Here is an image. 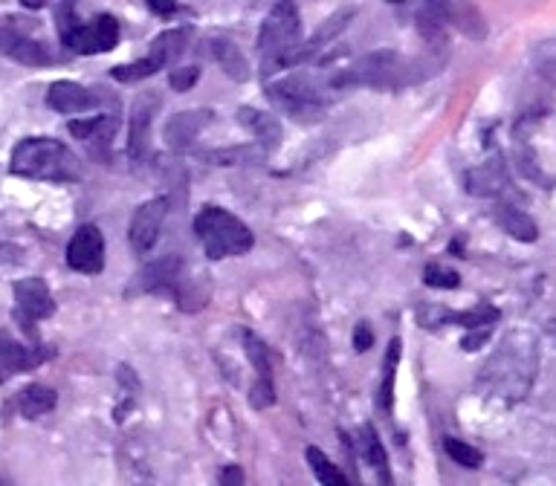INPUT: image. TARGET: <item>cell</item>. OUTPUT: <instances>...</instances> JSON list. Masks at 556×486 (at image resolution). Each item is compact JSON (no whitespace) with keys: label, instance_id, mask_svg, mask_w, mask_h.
<instances>
[{"label":"cell","instance_id":"d6986e66","mask_svg":"<svg viewBox=\"0 0 556 486\" xmlns=\"http://www.w3.org/2000/svg\"><path fill=\"white\" fill-rule=\"evenodd\" d=\"M360 449H362V458L368 460V466L374 469V475H377L380 486H394L389 455H386V449H383V440H380L377 429H374V426H368V423L362 426Z\"/></svg>","mask_w":556,"mask_h":486},{"label":"cell","instance_id":"1f68e13d","mask_svg":"<svg viewBox=\"0 0 556 486\" xmlns=\"http://www.w3.org/2000/svg\"><path fill=\"white\" fill-rule=\"evenodd\" d=\"M154 73H160V67L145 55V58H139L134 64H119V67H113V79L122 81V84H131V81H142L148 79V76H154Z\"/></svg>","mask_w":556,"mask_h":486},{"label":"cell","instance_id":"d6a6232c","mask_svg":"<svg viewBox=\"0 0 556 486\" xmlns=\"http://www.w3.org/2000/svg\"><path fill=\"white\" fill-rule=\"evenodd\" d=\"M423 284L432 287V290H455L461 284V275L455 270H446L441 264H429L423 270Z\"/></svg>","mask_w":556,"mask_h":486},{"label":"cell","instance_id":"cb8c5ba5","mask_svg":"<svg viewBox=\"0 0 556 486\" xmlns=\"http://www.w3.org/2000/svg\"><path fill=\"white\" fill-rule=\"evenodd\" d=\"M400 351H403V342L394 336L386 348V356H383V379H380V391H377V405L383 414H391V408H394V379H397Z\"/></svg>","mask_w":556,"mask_h":486},{"label":"cell","instance_id":"d4e9b609","mask_svg":"<svg viewBox=\"0 0 556 486\" xmlns=\"http://www.w3.org/2000/svg\"><path fill=\"white\" fill-rule=\"evenodd\" d=\"M444 9H446V21H449L452 27L461 29L467 38L481 41V38L487 35V24H484L478 6H473V3H444Z\"/></svg>","mask_w":556,"mask_h":486},{"label":"cell","instance_id":"30bf717a","mask_svg":"<svg viewBox=\"0 0 556 486\" xmlns=\"http://www.w3.org/2000/svg\"><path fill=\"white\" fill-rule=\"evenodd\" d=\"M168 215V197H154V200H145L139 206L134 217H131V226H128V241L134 246L137 255H148L154 249V243L160 238V229H163V220Z\"/></svg>","mask_w":556,"mask_h":486},{"label":"cell","instance_id":"7402d4cb","mask_svg":"<svg viewBox=\"0 0 556 486\" xmlns=\"http://www.w3.org/2000/svg\"><path fill=\"white\" fill-rule=\"evenodd\" d=\"M446 9L444 3H423L417 6V29L423 35V41H429L432 47H441L446 44Z\"/></svg>","mask_w":556,"mask_h":486},{"label":"cell","instance_id":"e575fe53","mask_svg":"<svg viewBox=\"0 0 556 486\" xmlns=\"http://www.w3.org/2000/svg\"><path fill=\"white\" fill-rule=\"evenodd\" d=\"M374 345V333H371V324L360 322L354 327V348L357 351H368Z\"/></svg>","mask_w":556,"mask_h":486},{"label":"cell","instance_id":"f546056e","mask_svg":"<svg viewBox=\"0 0 556 486\" xmlns=\"http://www.w3.org/2000/svg\"><path fill=\"white\" fill-rule=\"evenodd\" d=\"M446 322L452 324H464V327H490L493 322H499V310L496 307H490V304H478L473 310H467V313H449L446 310Z\"/></svg>","mask_w":556,"mask_h":486},{"label":"cell","instance_id":"3957f363","mask_svg":"<svg viewBox=\"0 0 556 486\" xmlns=\"http://www.w3.org/2000/svg\"><path fill=\"white\" fill-rule=\"evenodd\" d=\"M9 171L27 180H50V183H76L82 177L79 157L58 139L29 136L15 145Z\"/></svg>","mask_w":556,"mask_h":486},{"label":"cell","instance_id":"484cf974","mask_svg":"<svg viewBox=\"0 0 556 486\" xmlns=\"http://www.w3.org/2000/svg\"><path fill=\"white\" fill-rule=\"evenodd\" d=\"M212 55L218 58V64H221L223 73H226L229 79H235V81L250 79L247 58H244V53L238 50V44H235V41H229V38H215V41H212Z\"/></svg>","mask_w":556,"mask_h":486},{"label":"cell","instance_id":"8fae6325","mask_svg":"<svg viewBox=\"0 0 556 486\" xmlns=\"http://www.w3.org/2000/svg\"><path fill=\"white\" fill-rule=\"evenodd\" d=\"M163 105L160 93H142L131 116H128V157L131 160L142 162L148 157V145H151V125H154V116Z\"/></svg>","mask_w":556,"mask_h":486},{"label":"cell","instance_id":"4fadbf2b","mask_svg":"<svg viewBox=\"0 0 556 486\" xmlns=\"http://www.w3.org/2000/svg\"><path fill=\"white\" fill-rule=\"evenodd\" d=\"M0 55H6L12 61H21L27 67H47L53 61V55L41 41H32V38L9 27H0Z\"/></svg>","mask_w":556,"mask_h":486},{"label":"cell","instance_id":"277c9868","mask_svg":"<svg viewBox=\"0 0 556 486\" xmlns=\"http://www.w3.org/2000/svg\"><path fill=\"white\" fill-rule=\"evenodd\" d=\"M195 235L212 261L247 255L255 246L250 226L221 206H206L203 212H197Z\"/></svg>","mask_w":556,"mask_h":486},{"label":"cell","instance_id":"7c38bea8","mask_svg":"<svg viewBox=\"0 0 556 486\" xmlns=\"http://www.w3.org/2000/svg\"><path fill=\"white\" fill-rule=\"evenodd\" d=\"M12 290H15V301H18V319H24L21 324L35 322V319H50L56 313V301H53V293H50L44 278L15 281Z\"/></svg>","mask_w":556,"mask_h":486},{"label":"cell","instance_id":"74e56055","mask_svg":"<svg viewBox=\"0 0 556 486\" xmlns=\"http://www.w3.org/2000/svg\"><path fill=\"white\" fill-rule=\"evenodd\" d=\"M148 9L157 12V15H174L180 6H177V3H148Z\"/></svg>","mask_w":556,"mask_h":486},{"label":"cell","instance_id":"9a60e30c","mask_svg":"<svg viewBox=\"0 0 556 486\" xmlns=\"http://www.w3.org/2000/svg\"><path fill=\"white\" fill-rule=\"evenodd\" d=\"M41 359H44V353L29 351L27 345L15 342L6 330H0V382L12 379L15 374L32 371Z\"/></svg>","mask_w":556,"mask_h":486},{"label":"cell","instance_id":"6da1fadb","mask_svg":"<svg viewBox=\"0 0 556 486\" xmlns=\"http://www.w3.org/2000/svg\"><path fill=\"white\" fill-rule=\"evenodd\" d=\"M429 67L438 70L441 64H432L426 58H406V55L394 53V50H380V53L362 55L360 61H354L351 67H342L328 84L334 90H339V87L394 90V87H406V84H417V81L429 79L432 76Z\"/></svg>","mask_w":556,"mask_h":486},{"label":"cell","instance_id":"ffe728a7","mask_svg":"<svg viewBox=\"0 0 556 486\" xmlns=\"http://www.w3.org/2000/svg\"><path fill=\"white\" fill-rule=\"evenodd\" d=\"M493 215H496V223H499L510 238H516V241L522 243H533L539 238L536 220L530 215H525L522 209H516V206H510V203H499Z\"/></svg>","mask_w":556,"mask_h":486},{"label":"cell","instance_id":"2e32d148","mask_svg":"<svg viewBox=\"0 0 556 486\" xmlns=\"http://www.w3.org/2000/svg\"><path fill=\"white\" fill-rule=\"evenodd\" d=\"M212 122V110H183L174 113L166 125V142L171 148H189L197 134Z\"/></svg>","mask_w":556,"mask_h":486},{"label":"cell","instance_id":"5bb4252c","mask_svg":"<svg viewBox=\"0 0 556 486\" xmlns=\"http://www.w3.org/2000/svg\"><path fill=\"white\" fill-rule=\"evenodd\" d=\"M102 96H96L93 90H87L76 81H56L47 90V105L56 113H87V110L99 108Z\"/></svg>","mask_w":556,"mask_h":486},{"label":"cell","instance_id":"8d00e7d4","mask_svg":"<svg viewBox=\"0 0 556 486\" xmlns=\"http://www.w3.org/2000/svg\"><path fill=\"white\" fill-rule=\"evenodd\" d=\"M221 486H244V469L241 466H226L221 472Z\"/></svg>","mask_w":556,"mask_h":486},{"label":"cell","instance_id":"9c48e42d","mask_svg":"<svg viewBox=\"0 0 556 486\" xmlns=\"http://www.w3.org/2000/svg\"><path fill=\"white\" fill-rule=\"evenodd\" d=\"M67 264L70 270L82 272V275H99L105 270V238L99 226L84 223L76 229V235L67 243Z\"/></svg>","mask_w":556,"mask_h":486},{"label":"cell","instance_id":"d590c367","mask_svg":"<svg viewBox=\"0 0 556 486\" xmlns=\"http://www.w3.org/2000/svg\"><path fill=\"white\" fill-rule=\"evenodd\" d=\"M487 339H490V327H481L478 333H470V336H464V342H461V345H464V351H478V348H481V345H484Z\"/></svg>","mask_w":556,"mask_h":486},{"label":"cell","instance_id":"7a4b0ae2","mask_svg":"<svg viewBox=\"0 0 556 486\" xmlns=\"http://www.w3.org/2000/svg\"><path fill=\"white\" fill-rule=\"evenodd\" d=\"M536 359H539V348L536 339L530 333H510L496 356L484 365L481 382L490 385V391H499L510 400L525 397L530 382L536 377Z\"/></svg>","mask_w":556,"mask_h":486},{"label":"cell","instance_id":"ac0fdd59","mask_svg":"<svg viewBox=\"0 0 556 486\" xmlns=\"http://www.w3.org/2000/svg\"><path fill=\"white\" fill-rule=\"evenodd\" d=\"M189 41H192V29H166V32H160V35L151 41L148 58H151L160 70H163V67H171L180 55L189 50Z\"/></svg>","mask_w":556,"mask_h":486},{"label":"cell","instance_id":"44dd1931","mask_svg":"<svg viewBox=\"0 0 556 486\" xmlns=\"http://www.w3.org/2000/svg\"><path fill=\"white\" fill-rule=\"evenodd\" d=\"M67 128L76 139H84L90 145H111L116 128H119V119L116 116H90V119H73Z\"/></svg>","mask_w":556,"mask_h":486},{"label":"cell","instance_id":"83f0119b","mask_svg":"<svg viewBox=\"0 0 556 486\" xmlns=\"http://www.w3.org/2000/svg\"><path fill=\"white\" fill-rule=\"evenodd\" d=\"M305 458L307 463H310V469H313V475H316V481H319L322 486H351V481L342 475V469H339L334 460L328 458L322 449L307 446Z\"/></svg>","mask_w":556,"mask_h":486},{"label":"cell","instance_id":"ba28073f","mask_svg":"<svg viewBox=\"0 0 556 486\" xmlns=\"http://www.w3.org/2000/svg\"><path fill=\"white\" fill-rule=\"evenodd\" d=\"M139 290L142 293H166L177 298L180 307H186V298H192V287H186V275H183V261L177 255H168L154 261L148 270L139 272Z\"/></svg>","mask_w":556,"mask_h":486},{"label":"cell","instance_id":"836d02e7","mask_svg":"<svg viewBox=\"0 0 556 486\" xmlns=\"http://www.w3.org/2000/svg\"><path fill=\"white\" fill-rule=\"evenodd\" d=\"M197 81H200V67H197V64H192V67H174L171 76H168V84H171L177 93L192 90Z\"/></svg>","mask_w":556,"mask_h":486},{"label":"cell","instance_id":"603a6c76","mask_svg":"<svg viewBox=\"0 0 556 486\" xmlns=\"http://www.w3.org/2000/svg\"><path fill=\"white\" fill-rule=\"evenodd\" d=\"M238 119L244 125H250L252 134L258 136L261 151H273L278 142H281V125H278V119L273 113H258V110L252 108H241L238 110Z\"/></svg>","mask_w":556,"mask_h":486},{"label":"cell","instance_id":"f35d334b","mask_svg":"<svg viewBox=\"0 0 556 486\" xmlns=\"http://www.w3.org/2000/svg\"><path fill=\"white\" fill-rule=\"evenodd\" d=\"M0 486H12V481H0Z\"/></svg>","mask_w":556,"mask_h":486},{"label":"cell","instance_id":"f1b7e54d","mask_svg":"<svg viewBox=\"0 0 556 486\" xmlns=\"http://www.w3.org/2000/svg\"><path fill=\"white\" fill-rule=\"evenodd\" d=\"M241 342H244L247 359H250L252 368H255V379L273 382V368H270V353H267V345H264L252 330H241Z\"/></svg>","mask_w":556,"mask_h":486},{"label":"cell","instance_id":"52a82bcc","mask_svg":"<svg viewBox=\"0 0 556 486\" xmlns=\"http://www.w3.org/2000/svg\"><path fill=\"white\" fill-rule=\"evenodd\" d=\"M61 44L79 55L111 53L119 44V21L113 15H96L90 24H76L70 32H64Z\"/></svg>","mask_w":556,"mask_h":486},{"label":"cell","instance_id":"4316f807","mask_svg":"<svg viewBox=\"0 0 556 486\" xmlns=\"http://www.w3.org/2000/svg\"><path fill=\"white\" fill-rule=\"evenodd\" d=\"M58 397L53 388L47 385H27L18 397V408L27 420H35V417H44L56 408Z\"/></svg>","mask_w":556,"mask_h":486},{"label":"cell","instance_id":"e0dca14e","mask_svg":"<svg viewBox=\"0 0 556 486\" xmlns=\"http://www.w3.org/2000/svg\"><path fill=\"white\" fill-rule=\"evenodd\" d=\"M504 189H507V168L501 157H493L467 174V191L475 197H496Z\"/></svg>","mask_w":556,"mask_h":486},{"label":"cell","instance_id":"8992f818","mask_svg":"<svg viewBox=\"0 0 556 486\" xmlns=\"http://www.w3.org/2000/svg\"><path fill=\"white\" fill-rule=\"evenodd\" d=\"M299 32H302L299 9L293 3H276L258 32V53L264 61L290 53L299 44Z\"/></svg>","mask_w":556,"mask_h":486},{"label":"cell","instance_id":"5b68a950","mask_svg":"<svg viewBox=\"0 0 556 486\" xmlns=\"http://www.w3.org/2000/svg\"><path fill=\"white\" fill-rule=\"evenodd\" d=\"M328 87L313 76H305V73H296L290 79L278 81V84H270L267 87V96L276 102L278 108L284 113H290L293 119H302V122H313L319 119V113L328 102Z\"/></svg>","mask_w":556,"mask_h":486},{"label":"cell","instance_id":"4dcf8cb0","mask_svg":"<svg viewBox=\"0 0 556 486\" xmlns=\"http://www.w3.org/2000/svg\"><path fill=\"white\" fill-rule=\"evenodd\" d=\"M444 449L446 455L455 460L458 466H464V469H478V466L484 463V455H481L475 446H470V443L458 440V437H446Z\"/></svg>","mask_w":556,"mask_h":486}]
</instances>
